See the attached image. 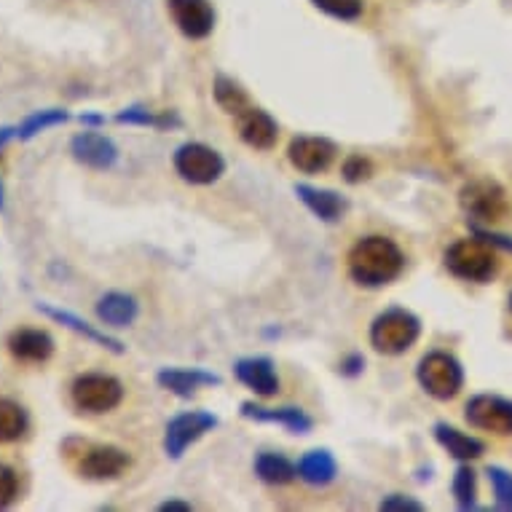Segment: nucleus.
I'll return each instance as SVG.
<instances>
[{
	"label": "nucleus",
	"instance_id": "21",
	"mask_svg": "<svg viewBox=\"0 0 512 512\" xmlns=\"http://www.w3.org/2000/svg\"><path fill=\"white\" fill-rule=\"evenodd\" d=\"M97 319L105 322L108 328H129L140 314V303L126 293H105L94 306Z\"/></svg>",
	"mask_w": 512,
	"mask_h": 512
},
{
	"label": "nucleus",
	"instance_id": "11",
	"mask_svg": "<svg viewBox=\"0 0 512 512\" xmlns=\"http://www.w3.org/2000/svg\"><path fill=\"white\" fill-rule=\"evenodd\" d=\"M464 416L475 429L494 432V435H512V400L496 395H478L467 403Z\"/></svg>",
	"mask_w": 512,
	"mask_h": 512
},
{
	"label": "nucleus",
	"instance_id": "28",
	"mask_svg": "<svg viewBox=\"0 0 512 512\" xmlns=\"http://www.w3.org/2000/svg\"><path fill=\"white\" fill-rule=\"evenodd\" d=\"M454 499L459 504V510H475V494H478V478L475 470L462 464L454 475Z\"/></svg>",
	"mask_w": 512,
	"mask_h": 512
},
{
	"label": "nucleus",
	"instance_id": "2",
	"mask_svg": "<svg viewBox=\"0 0 512 512\" xmlns=\"http://www.w3.org/2000/svg\"><path fill=\"white\" fill-rule=\"evenodd\" d=\"M421 336V322L408 309H389L370 325V346L378 354H405Z\"/></svg>",
	"mask_w": 512,
	"mask_h": 512
},
{
	"label": "nucleus",
	"instance_id": "10",
	"mask_svg": "<svg viewBox=\"0 0 512 512\" xmlns=\"http://www.w3.org/2000/svg\"><path fill=\"white\" fill-rule=\"evenodd\" d=\"M167 9L177 30L191 41H204L215 30L218 17L210 0H167Z\"/></svg>",
	"mask_w": 512,
	"mask_h": 512
},
{
	"label": "nucleus",
	"instance_id": "16",
	"mask_svg": "<svg viewBox=\"0 0 512 512\" xmlns=\"http://www.w3.org/2000/svg\"><path fill=\"white\" fill-rule=\"evenodd\" d=\"M161 389H167L177 397H194L196 389L202 387H220L223 378L218 373H210V370L202 368H164L159 370L156 376Z\"/></svg>",
	"mask_w": 512,
	"mask_h": 512
},
{
	"label": "nucleus",
	"instance_id": "32",
	"mask_svg": "<svg viewBox=\"0 0 512 512\" xmlns=\"http://www.w3.org/2000/svg\"><path fill=\"white\" fill-rule=\"evenodd\" d=\"M19 499V475L9 464H0V510H6Z\"/></svg>",
	"mask_w": 512,
	"mask_h": 512
},
{
	"label": "nucleus",
	"instance_id": "1",
	"mask_svg": "<svg viewBox=\"0 0 512 512\" xmlns=\"http://www.w3.org/2000/svg\"><path fill=\"white\" fill-rule=\"evenodd\" d=\"M405 269V255L387 236H365L349 250V277L362 287H384Z\"/></svg>",
	"mask_w": 512,
	"mask_h": 512
},
{
	"label": "nucleus",
	"instance_id": "31",
	"mask_svg": "<svg viewBox=\"0 0 512 512\" xmlns=\"http://www.w3.org/2000/svg\"><path fill=\"white\" fill-rule=\"evenodd\" d=\"M491 486H494L496 496V510L512 512V472H507L504 467H488L486 470Z\"/></svg>",
	"mask_w": 512,
	"mask_h": 512
},
{
	"label": "nucleus",
	"instance_id": "17",
	"mask_svg": "<svg viewBox=\"0 0 512 512\" xmlns=\"http://www.w3.org/2000/svg\"><path fill=\"white\" fill-rule=\"evenodd\" d=\"M242 416L250 421H261V424H279L293 435H306L314 427V419L306 416L301 408H266L258 403H242Z\"/></svg>",
	"mask_w": 512,
	"mask_h": 512
},
{
	"label": "nucleus",
	"instance_id": "36",
	"mask_svg": "<svg viewBox=\"0 0 512 512\" xmlns=\"http://www.w3.org/2000/svg\"><path fill=\"white\" fill-rule=\"evenodd\" d=\"M78 121H81L84 126H89V129L105 126V116H102V113H81V116H78Z\"/></svg>",
	"mask_w": 512,
	"mask_h": 512
},
{
	"label": "nucleus",
	"instance_id": "27",
	"mask_svg": "<svg viewBox=\"0 0 512 512\" xmlns=\"http://www.w3.org/2000/svg\"><path fill=\"white\" fill-rule=\"evenodd\" d=\"M212 94H215V102H218L220 108L226 110L228 116H239L242 110L250 108V100H247V94L236 81L226 76L215 78V84H212Z\"/></svg>",
	"mask_w": 512,
	"mask_h": 512
},
{
	"label": "nucleus",
	"instance_id": "26",
	"mask_svg": "<svg viewBox=\"0 0 512 512\" xmlns=\"http://www.w3.org/2000/svg\"><path fill=\"white\" fill-rule=\"evenodd\" d=\"M70 121L68 110H59V108H49V110H38L33 116H27L22 124L17 126V140L22 143H30L33 137H38L41 132H49L54 126H62Z\"/></svg>",
	"mask_w": 512,
	"mask_h": 512
},
{
	"label": "nucleus",
	"instance_id": "25",
	"mask_svg": "<svg viewBox=\"0 0 512 512\" xmlns=\"http://www.w3.org/2000/svg\"><path fill=\"white\" fill-rule=\"evenodd\" d=\"M30 419L27 411L17 400L0 397V443H17L19 437H25Z\"/></svg>",
	"mask_w": 512,
	"mask_h": 512
},
{
	"label": "nucleus",
	"instance_id": "35",
	"mask_svg": "<svg viewBox=\"0 0 512 512\" xmlns=\"http://www.w3.org/2000/svg\"><path fill=\"white\" fill-rule=\"evenodd\" d=\"M362 368H365V360H362V354H349L341 365H338V370L344 373V376H360Z\"/></svg>",
	"mask_w": 512,
	"mask_h": 512
},
{
	"label": "nucleus",
	"instance_id": "4",
	"mask_svg": "<svg viewBox=\"0 0 512 512\" xmlns=\"http://www.w3.org/2000/svg\"><path fill=\"white\" fill-rule=\"evenodd\" d=\"M421 389L435 400H454L464 387V368L454 354L429 352L416 368Z\"/></svg>",
	"mask_w": 512,
	"mask_h": 512
},
{
	"label": "nucleus",
	"instance_id": "30",
	"mask_svg": "<svg viewBox=\"0 0 512 512\" xmlns=\"http://www.w3.org/2000/svg\"><path fill=\"white\" fill-rule=\"evenodd\" d=\"M311 3H314V9L333 19H341V22H357L365 11L362 0H311Z\"/></svg>",
	"mask_w": 512,
	"mask_h": 512
},
{
	"label": "nucleus",
	"instance_id": "13",
	"mask_svg": "<svg viewBox=\"0 0 512 512\" xmlns=\"http://www.w3.org/2000/svg\"><path fill=\"white\" fill-rule=\"evenodd\" d=\"M336 153V143L328 137H295L287 148V159L303 175H317L333 164Z\"/></svg>",
	"mask_w": 512,
	"mask_h": 512
},
{
	"label": "nucleus",
	"instance_id": "33",
	"mask_svg": "<svg viewBox=\"0 0 512 512\" xmlns=\"http://www.w3.org/2000/svg\"><path fill=\"white\" fill-rule=\"evenodd\" d=\"M341 175H344L346 183L357 185L373 175V164H370V159H365V156H349V159L344 161V167H341Z\"/></svg>",
	"mask_w": 512,
	"mask_h": 512
},
{
	"label": "nucleus",
	"instance_id": "19",
	"mask_svg": "<svg viewBox=\"0 0 512 512\" xmlns=\"http://www.w3.org/2000/svg\"><path fill=\"white\" fill-rule=\"evenodd\" d=\"M295 196L309 207L311 215H317V218L325 220V223H338V220L344 218L346 199L341 194H336V191L298 183L295 185Z\"/></svg>",
	"mask_w": 512,
	"mask_h": 512
},
{
	"label": "nucleus",
	"instance_id": "29",
	"mask_svg": "<svg viewBox=\"0 0 512 512\" xmlns=\"http://www.w3.org/2000/svg\"><path fill=\"white\" fill-rule=\"evenodd\" d=\"M116 121L126 126H159V129L177 124V118H172L169 113L167 116H156V113H151V110L143 108V105H132V108L118 110Z\"/></svg>",
	"mask_w": 512,
	"mask_h": 512
},
{
	"label": "nucleus",
	"instance_id": "5",
	"mask_svg": "<svg viewBox=\"0 0 512 512\" xmlns=\"http://www.w3.org/2000/svg\"><path fill=\"white\" fill-rule=\"evenodd\" d=\"M70 397H73L78 411L108 413L124 400V384L108 373H84L73 381Z\"/></svg>",
	"mask_w": 512,
	"mask_h": 512
},
{
	"label": "nucleus",
	"instance_id": "38",
	"mask_svg": "<svg viewBox=\"0 0 512 512\" xmlns=\"http://www.w3.org/2000/svg\"><path fill=\"white\" fill-rule=\"evenodd\" d=\"M14 137H17V126H0V151H3L6 143L14 140Z\"/></svg>",
	"mask_w": 512,
	"mask_h": 512
},
{
	"label": "nucleus",
	"instance_id": "3",
	"mask_svg": "<svg viewBox=\"0 0 512 512\" xmlns=\"http://www.w3.org/2000/svg\"><path fill=\"white\" fill-rule=\"evenodd\" d=\"M445 269L464 282H488L496 274V252L486 239H459L445 250Z\"/></svg>",
	"mask_w": 512,
	"mask_h": 512
},
{
	"label": "nucleus",
	"instance_id": "20",
	"mask_svg": "<svg viewBox=\"0 0 512 512\" xmlns=\"http://www.w3.org/2000/svg\"><path fill=\"white\" fill-rule=\"evenodd\" d=\"M9 352L19 362H46L54 354V338L46 330L19 328L9 336Z\"/></svg>",
	"mask_w": 512,
	"mask_h": 512
},
{
	"label": "nucleus",
	"instance_id": "6",
	"mask_svg": "<svg viewBox=\"0 0 512 512\" xmlns=\"http://www.w3.org/2000/svg\"><path fill=\"white\" fill-rule=\"evenodd\" d=\"M175 172L191 185H212L226 172V161L204 143H185L175 151Z\"/></svg>",
	"mask_w": 512,
	"mask_h": 512
},
{
	"label": "nucleus",
	"instance_id": "15",
	"mask_svg": "<svg viewBox=\"0 0 512 512\" xmlns=\"http://www.w3.org/2000/svg\"><path fill=\"white\" fill-rule=\"evenodd\" d=\"M236 378L258 397H274L279 392V376L269 357H242L234 365Z\"/></svg>",
	"mask_w": 512,
	"mask_h": 512
},
{
	"label": "nucleus",
	"instance_id": "24",
	"mask_svg": "<svg viewBox=\"0 0 512 512\" xmlns=\"http://www.w3.org/2000/svg\"><path fill=\"white\" fill-rule=\"evenodd\" d=\"M255 475L269 486H287L298 478V464H293L282 454H258Z\"/></svg>",
	"mask_w": 512,
	"mask_h": 512
},
{
	"label": "nucleus",
	"instance_id": "37",
	"mask_svg": "<svg viewBox=\"0 0 512 512\" xmlns=\"http://www.w3.org/2000/svg\"><path fill=\"white\" fill-rule=\"evenodd\" d=\"M161 512H191V504L177 502V499H169V502L159 504Z\"/></svg>",
	"mask_w": 512,
	"mask_h": 512
},
{
	"label": "nucleus",
	"instance_id": "8",
	"mask_svg": "<svg viewBox=\"0 0 512 512\" xmlns=\"http://www.w3.org/2000/svg\"><path fill=\"white\" fill-rule=\"evenodd\" d=\"M218 427V416H212L210 411H185L180 416L169 421L164 429V454L169 459H183V454L196 443L202 440L207 432Z\"/></svg>",
	"mask_w": 512,
	"mask_h": 512
},
{
	"label": "nucleus",
	"instance_id": "39",
	"mask_svg": "<svg viewBox=\"0 0 512 512\" xmlns=\"http://www.w3.org/2000/svg\"><path fill=\"white\" fill-rule=\"evenodd\" d=\"M6 210V194H3V183H0V212Z\"/></svg>",
	"mask_w": 512,
	"mask_h": 512
},
{
	"label": "nucleus",
	"instance_id": "14",
	"mask_svg": "<svg viewBox=\"0 0 512 512\" xmlns=\"http://www.w3.org/2000/svg\"><path fill=\"white\" fill-rule=\"evenodd\" d=\"M236 129H239V137H242L244 145H250L255 151H269L277 145L279 126L277 121L261 108H247L236 116Z\"/></svg>",
	"mask_w": 512,
	"mask_h": 512
},
{
	"label": "nucleus",
	"instance_id": "18",
	"mask_svg": "<svg viewBox=\"0 0 512 512\" xmlns=\"http://www.w3.org/2000/svg\"><path fill=\"white\" fill-rule=\"evenodd\" d=\"M35 309L41 311L43 317L54 319V322H57V325H62V328H68V330H73V333H78V336H84L86 341H92V344L105 346V349H110V352H116V354L124 352V344H121L118 338L108 336V333H102V330H97L94 325H89L86 319H81L78 314H73V311L57 309V306H49V303H35Z\"/></svg>",
	"mask_w": 512,
	"mask_h": 512
},
{
	"label": "nucleus",
	"instance_id": "22",
	"mask_svg": "<svg viewBox=\"0 0 512 512\" xmlns=\"http://www.w3.org/2000/svg\"><path fill=\"white\" fill-rule=\"evenodd\" d=\"M435 440L459 462H472V459H480V456L486 454V443L483 440L467 435V432H459L451 424H437Z\"/></svg>",
	"mask_w": 512,
	"mask_h": 512
},
{
	"label": "nucleus",
	"instance_id": "9",
	"mask_svg": "<svg viewBox=\"0 0 512 512\" xmlns=\"http://www.w3.org/2000/svg\"><path fill=\"white\" fill-rule=\"evenodd\" d=\"M129 454L118 445H86L78 459V472L86 480H116L129 470Z\"/></svg>",
	"mask_w": 512,
	"mask_h": 512
},
{
	"label": "nucleus",
	"instance_id": "12",
	"mask_svg": "<svg viewBox=\"0 0 512 512\" xmlns=\"http://www.w3.org/2000/svg\"><path fill=\"white\" fill-rule=\"evenodd\" d=\"M70 153L73 159L86 169H97V172H105V169L116 167L118 161V148L110 137L100 135L97 129H84L78 132L73 140H70Z\"/></svg>",
	"mask_w": 512,
	"mask_h": 512
},
{
	"label": "nucleus",
	"instance_id": "40",
	"mask_svg": "<svg viewBox=\"0 0 512 512\" xmlns=\"http://www.w3.org/2000/svg\"><path fill=\"white\" fill-rule=\"evenodd\" d=\"M510 306H512V298H510Z\"/></svg>",
	"mask_w": 512,
	"mask_h": 512
},
{
	"label": "nucleus",
	"instance_id": "34",
	"mask_svg": "<svg viewBox=\"0 0 512 512\" xmlns=\"http://www.w3.org/2000/svg\"><path fill=\"white\" fill-rule=\"evenodd\" d=\"M378 510H384V512H424V504H421L419 499H413V496L389 494V496H384V499H381Z\"/></svg>",
	"mask_w": 512,
	"mask_h": 512
},
{
	"label": "nucleus",
	"instance_id": "23",
	"mask_svg": "<svg viewBox=\"0 0 512 512\" xmlns=\"http://www.w3.org/2000/svg\"><path fill=\"white\" fill-rule=\"evenodd\" d=\"M338 475V462L336 456L325 451V448H317V451H309L298 462V478L309 486H328L333 483Z\"/></svg>",
	"mask_w": 512,
	"mask_h": 512
},
{
	"label": "nucleus",
	"instance_id": "7",
	"mask_svg": "<svg viewBox=\"0 0 512 512\" xmlns=\"http://www.w3.org/2000/svg\"><path fill=\"white\" fill-rule=\"evenodd\" d=\"M459 202H462L464 212L470 218L483 220V223H496L510 212L504 188L494 180H488V177H480V180H472V183L464 185Z\"/></svg>",
	"mask_w": 512,
	"mask_h": 512
}]
</instances>
